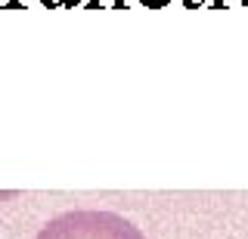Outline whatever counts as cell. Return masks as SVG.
<instances>
[{"label": "cell", "instance_id": "cell-1", "mask_svg": "<svg viewBox=\"0 0 248 239\" xmlns=\"http://www.w3.org/2000/svg\"><path fill=\"white\" fill-rule=\"evenodd\" d=\"M37 239H146L127 218L96 208H75L50 218Z\"/></svg>", "mask_w": 248, "mask_h": 239}]
</instances>
